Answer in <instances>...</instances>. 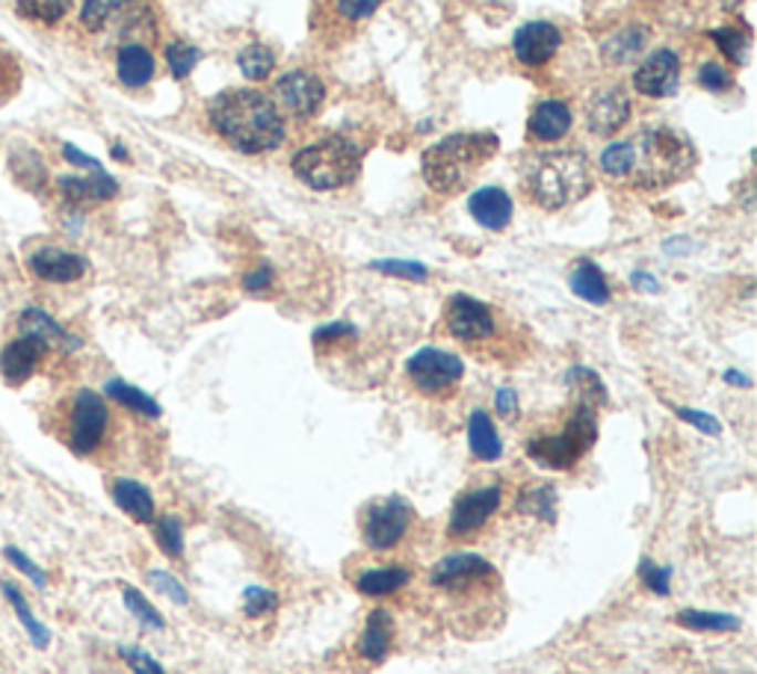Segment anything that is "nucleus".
<instances>
[{
  "mask_svg": "<svg viewBox=\"0 0 757 674\" xmlns=\"http://www.w3.org/2000/svg\"><path fill=\"white\" fill-rule=\"evenodd\" d=\"M426 589L456 628H483L486 621H500V571L479 553L459 550L442 557L426 577Z\"/></svg>",
  "mask_w": 757,
  "mask_h": 674,
  "instance_id": "nucleus-1",
  "label": "nucleus"
},
{
  "mask_svg": "<svg viewBox=\"0 0 757 674\" xmlns=\"http://www.w3.org/2000/svg\"><path fill=\"white\" fill-rule=\"evenodd\" d=\"M208 122L240 154H267L284 143V116L258 90H226L208 104Z\"/></svg>",
  "mask_w": 757,
  "mask_h": 674,
  "instance_id": "nucleus-2",
  "label": "nucleus"
},
{
  "mask_svg": "<svg viewBox=\"0 0 757 674\" xmlns=\"http://www.w3.org/2000/svg\"><path fill=\"white\" fill-rule=\"evenodd\" d=\"M523 196L545 210H562L592 193V166L580 152L536 154L523 163Z\"/></svg>",
  "mask_w": 757,
  "mask_h": 674,
  "instance_id": "nucleus-3",
  "label": "nucleus"
},
{
  "mask_svg": "<svg viewBox=\"0 0 757 674\" xmlns=\"http://www.w3.org/2000/svg\"><path fill=\"white\" fill-rule=\"evenodd\" d=\"M631 175L636 187L660 189L684 180L695 166V148L684 134L672 127H645L628 139Z\"/></svg>",
  "mask_w": 757,
  "mask_h": 674,
  "instance_id": "nucleus-4",
  "label": "nucleus"
},
{
  "mask_svg": "<svg viewBox=\"0 0 757 674\" xmlns=\"http://www.w3.org/2000/svg\"><path fill=\"white\" fill-rule=\"evenodd\" d=\"M598 438V405L589 400H578L571 412L550 429L532 432L527 438V456L539 468L571 470L587 459V453L595 447Z\"/></svg>",
  "mask_w": 757,
  "mask_h": 674,
  "instance_id": "nucleus-5",
  "label": "nucleus"
},
{
  "mask_svg": "<svg viewBox=\"0 0 757 674\" xmlns=\"http://www.w3.org/2000/svg\"><path fill=\"white\" fill-rule=\"evenodd\" d=\"M500 148L495 134H453L424 152V180L435 193H459Z\"/></svg>",
  "mask_w": 757,
  "mask_h": 674,
  "instance_id": "nucleus-6",
  "label": "nucleus"
},
{
  "mask_svg": "<svg viewBox=\"0 0 757 674\" xmlns=\"http://www.w3.org/2000/svg\"><path fill=\"white\" fill-rule=\"evenodd\" d=\"M444 332L450 334L453 341L468 346L477 355H491V359H504V352L515 343V334L504 329L500 311L468 293H456L447 299L442 314Z\"/></svg>",
  "mask_w": 757,
  "mask_h": 674,
  "instance_id": "nucleus-7",
  "label": "nucleus"
},
{
  "mask_svg": "<svg viewBox=\"0 0 757 674\" xmlns=\"http://www.w3.org/2000/svg\"><path fill=\"white\" fill-rule=\"evenodd\" d=\"M361 148L346 136H323L293 157V172L311 189L350 187L361 172Z\"/></svg>",
  "mask_w": 757,
  "mask_h": 674,
  "instance_id": "nucleus-8",
  "label": "nucleus"
},
{
  "mask_svg": "<svg viewBox=\"0 0 757 674\" xmlns=\"http://www.w3.org/2000/svg\"><path fill=\"white\" fill-rule=\"evenodd\" d=\"M415 527V506L403 495L378 497L361 512V541L370 553H391V550L403 548Z\"/></svg>",
  "mask_w": 757,
  "mask_h": 674,
  "instance_id": "nucleus-9",
  "label": "nucleus"
},
{
  "mask_svg": "<svg viewBox=\"0 0 757 674\" xmlns=\"http://www.w3.org/2000/svg\"><path fill=\"white\" fill-rule=\"evenodd\" d=\"M110 423H113V414H110L107 400L90 387H81L65 412V444L74 456H95L107 444Z\"/></svg>",
  "mask_w": 757,
  "mask_h": 674,
  "instance_id": "nucleus-10",
  "label": "nucleus"
},
{
  "mask_svg": "<svg viewBox=\"0 0 757 674\" xmlns=\"http://www.w3.org/2000/svg\"><path fill=\"white\" fill-rule=\"evenodd\" d=\"M385 0H314L308 28L325 48L350 42L359 28H364Z\"/></svg>",
  "mask_w": 757,
  "mask_h": 674,
  "instance_id": "nucleus-11",
  "label": "nucleus"
},
{
  "mask_svg": "<svg viewBox=\"0 0 757 674\" xmlns=\"http://www.w3.org/2000/svg\"><path fill=\"white\" fill-rule=\"evenodd\" d=\"M406 379L426 400H450L465 379V364L456 352L424 346L406 361Z\"/></svg>",
  "mask_w": 757,
  "mask_h": 674,
  "instance_id": "nucleus-12",
  "label": "nucleus"
},
{
  "mask_svg": "<svg viewBox=\"0 0 757 674\" xmlns=\"http://www.w3.org/2000/svg\"><path fill=\"white\" fill-rule=\"evenodd\" d=\"M504 506V483H488L483 488H468L456 497L447 521V536L456 541L474 539L488 527L497 509Z\"/></svg>",
  "mask_w": 757,
  "mask_h": 674,
  "instance_id": "nucleus-13",
  "label": "nucleus"
},
{
  "mask_svg": "<svg viewBox=\"0 0 757 674\" xmlns=\"http://www.w3.org/2000/svg\"><path fill=\"white\" fill-rule=\"evenodd\" d=\"M325 86L314 72L308 69H290L272 83V104L279 107V113L293 118H311L317 116V110L323 107Z\"/></svg>",
  "mask_w": 757,
  "mask_h": 674,
  "instance_id": "nucleus-14",
  "label": "nucleus"
},
{
  "mask_svg": "<svg viewBox=\"0 0 757 674\" xmlns=\"http://www.w3.org/2000/svg\"><path fill=\"white\" fill-rule=\"evenodd\" d=\"M631 118V98L622 86H601L587 98V125L592 134H619Z\"/></svg>",
  "mask_w": 757,
  "mask_h": 674,
  "instance_id": "nucleus-15",
  "label": "nucleus"
},
{
  "mask_svg": "<svg viewBox=\"0 0 757 674\" xmlns=\"http://www.w3.org/2000/svg\"><path fill=\"white\" fill-rule=\"evenodd\" d=\"M45 341H39L33 334H19L15 341H10L0 352V376L12 387H21L30 382V376L42 367V361L48 359Z\"/></svg>",
  "mask_w": 757,
  "mask_h": 674,
  "instance_id": "nucleus-16",
  "label": "nucleus"
},
{
  "mask_svg": "<svg viewBox=\"0 0 757 674\" xmlns=\"http://www.w3.org/2000/svg\"><path fill=\"white\" fill-rule=\"evenodd\" d=\"M562 48V33H559L557 24L550 21H530L523 24L512 39V51L515 60L527 69H541L548 65L557 51Z\"/></svg>",
  "mask_w": 757,
  "mask_h": 674,
  "instance_id": "nucleus-17",
  "label": "nucleus"
},
{
  "mask_svg": "<svg viewBox=\"0 0 757 674\" xmlns=\"http://www.w3.org/2000/svg\"><path fill=\"white\" fill-rule=\"evenodd\" d=\"M681 83V60L675 51L660 48L636 69L633 74V90L645 98H668Z\"/></svg>",
  "mask_w": 757,
  "mask_h": 674,
  "instance_id": "nucleus-18",
  "label": "nucleus"
},
{
  "mask_svg": "<svg viewBox=\"0 0 757 674\" xmlns=\"http://www.w3.org/2000/svg\"><path fill=\"white\" fill-rule=\"evenodd\" d=\"M28 270L48 284H72L86 276L90 263L83 261L81 255L65 252L60 246H42L28 258Z\"/></svg>",
  "mask_w": 757,
  "mask_h": 674,
  "instance_id": "nucleus-19",
  "label": "nucleus"
},
{
  "mask_svg": "<svg viewBox=\"0 0 757 674\" xmlns=\"http://www.w3.org/2000/svg\"><path fill=\"white\" fill-rule=\"evenodd\" d=\"M394 636H397V621L385 606L370 610L367 621H364V633L359 639V656L367 660L370 665L385 663L394 647Z\"/></svg>",
  "mask_w": 757,
  "mask_h": 674,
  "instance_id": "nucleus-20",
  "label": "nucleus"
},
{
  "mask_svg": "<svg viewBox=\"0 0 757 674\" xmlns=\"http://www.w3.org/2000/svg\"><path fill=\"white\" fill-rule=\"evenodd\" d=\"M56 189L60 196L69 201L72 207L83 205H98V201H110V198L118 193V184L110 178L107 172H92L90 178H77V175H63L56 180Z\"/></svg>",
  "mask_w": 757,
  "mask_h": 674,
  "instance_id": "nucleus-21",
  "label": "nucleus"
},
{
  "mask_svg": "<svg viewBox=\"0 0 757 674\" xmlns=\"http://www.w3.org/2000/svg\"><path fill=\"white\" fill-rule=\"evenodd\" d=\"M571 125H574V116L566 101H541L527 122V136L532 143H557L571 131Z\"/></svg>",
  "mask_w": 757,
  "mask_h": 674,
  "instance_id": "nucleus-22",
  "label": "nucleus"
},
{
  "mask_svg": "<svg viewBox=\"0 0 757 674\" xmlns=\"http://www.w3.org/2000/svg\"><path fill=\"white\" fill-rule=\"evenodd\" d=\"M470 216L477 219L488 231H504L506 225L512 222V198L500 187H483L477 189L468 201Z\"/></svg>",
  "mask_w": 757,
  "mask_h": 674,
  "instance_id": "nucleus-23",
  "label": "nucleus"
},
{
  "mask_svg": "<svg viewBox=\"0 0 757 674\" xmlns=\"http://www.w3.org/2000/svg\"><path fill=\"white\" fill-rule=\"evenodd\" d=\"M412 583V568L406 566H382V568H364L355 574L352 585L359 589L364 598H391V594L403 592Z\"/></svg>",
  "mask_w": 757,
  "mask_h": 674,
  "instance_id": "nucleus-24",
  "label": "nucleus"
},
{
  "mask_svg": "<svg viewBox=\"0 0 757 674\" xmlns=\"http://www.w3.org/2000/svg\"><path fill=\"white\" fill-rule=\"evenodd\" d=\"M110 495H113V504H116L118 509L131 518V521L154 523L157 506H154V497H152V491H148V486L136 483V479L118 477V479H113Z\"/></svg>",
  "mask_w": 757,
  "mask_h": 674,
  "instance_id": "nucleus-25",
  "label": "nucleus"
},
{
  "mask_svg": "<svg viewBox=\"0 0 757 674\" xmlns=\"http://www.w3.org/2000/svg\"><path fill=\"white\" fill-rule=\"evenodd\" d=\"M154 69L157 65H154L152 51L139 45V42H127V45L118 48L116 74L127 90H143V86H148L154 77Z\"/></svg>",
  "mask_w": 757,
  "mask_h": 674,
  "instance_id": "nucleus-26",
  "label": "nucleus"
},
{
  "mask_svg": "<svg viewBox=\"0 0 757 674\" xmlns=\"http://www.w3.org/2000/svg\"><path fill=\"white\" fill-rule=\"evenodd\" d=\"M19 329L21 334H33L39 341H45L48 346H60V350H77L81 346V341L65 332L63 325L42 308H24L19 317Z\"/></svg>",
  "mask_w": 757,
  "mask_h": 674,
  "instance_id": "nucleus-27",
  "label": "nucleus"
},
{
  "mask_svg": "<svg viewBox=\"0 0 757 674\" xmlns=\"http://www.w3.org/2000/svg\"><path fill=\"white\" fill-rule=\"evenodd\" d=\"M468 447L479 462H497L504 456V440L497 435L488 412H483V408L470 412L468 417Z\"/></svg>",
  "mask_w": 757,
  "mask_h": 674,
  "instance_id": "nucleus-28",
  "label": "nucleus"
},
{
  "mask_svg": "<svg viewBox=\"0 0 757 674\" xmlns=\"http://www.w3.org/2000/svg\"><path fill=\"white\" fill-rule=\"evenodd\" d=\"M571 290L589 305H606L610 302V284H606L601 267L592 261H580L571 270Z\"/></svg>",
  "mask_w": 757,
  "mask_h": 674,
  "instance_id": "nucleus-29",
  "label": "nucleus"
},
{
  "mask_svg": "<svg viewBox=\"0 0 757 674\" xmlns=\"http://www.w3.org/2000/svg\"><path fill=\"white\" fill-rule=\"evenodd\" d=\"M0 592H3V598L10 601V606L15 610V615H19V621H21V628L28 630V636H30V642L39 647V651H45L48 645H51V630L42 624V621L33 615V610H30V603H28V598L19 592V585H12L10 580H3L0 583Z\"/></svg>",
  "mask_w": 757,
  "mask_h": 674,
  "instance_id": "nucleus-30",
  "label": "nucleus"
},
{
  "mask_svg": "<svg viewBox=\"0 0 757 674\" xmlns=\"http://www.w3.org/2000/svg\"><path fill=\"white\" fill-rule=\"evenodd\" d=\"M104 394H107L113 403L122 405V408L139 414V417H148V421H157L163 414L160 405L154 403L152 396L145 394V391H139V387L127 385L122 379H110L107 385H104Z\"/></svg>",
  "mask_w": 757,
  "mask_h": 674,
  "instance_id": "nucleus-31",
  "label": "nucleus"
},
{
  "mask_svg": "<svg viewBox=\"0 0 757 674\" xmlns=\"http://www.w3.org/2000/svg\"><path fill=\"white\" fill-rule=\"evenodd\" d=\"M515 509H518V515H532L539 521L553 523L557 521V488L548 486V483L523 488V495H518Z\"/></svg>",
  "mask_w": 757,
  "mask_h": 674,
  "instance_id": "nucleus-32",
  "label": "nucleus"
},
{
  "mask_svg": "<svg viewBox=\"0 0 757 674\" xmlns=\"http://www.w3.org/2000/svg\"><path fill=\"white\" fill-rule=\"evenodd\" d=\"M675 624L695 633H730L739 628L737 615L728 612H707V610H681L675 615Z\"/></svg>",
  "mask_w": 757,
  "mask_h": 674,
  "instance_id": "nucleus-33",
  "label": "nucleus"
},
{
  "mask_svg": "<svg viewBox=\"0 0 757 674\" xmlns=\"http://www.w3.org/2000/svg\"><path fill=\"white\" fill-rule=\"evenodd\" d=\"M642 48H645V33L640 28H628L615 33L613 39H606L604 60L610 65H628L642 54Z\"/></svg>",
  "mask_w": 757,
  "mask_h": 674,
  "instance_id": "nucleus-34",
  "label": "nucleus"
},
{
  "mask_svg": "<svg viewBox=\"0 0 757 674\" xmlns=\"http://www.w3.org/2000/svg\"><path fill=\"white\" fill-rule=\"evenodd\" d=\"M131 3H134V0H83L81 24L90 30V33H101L107 24H113V19H118Z\"/></svg>",
  "mask_w": 757,
  "mask_h": 674,
  "instance_id": "nucleus-35",
  "label": "nucleus"
},
{
  "mask_svg": "<svg viewBox=\"0 0 757 674\" xmlns=\"http://www.w3.org/2000/svg\"><path fill=\"white\" fill-rule=\"evenodd\" d=\"M10 172L12 178L19 180L21 187L28 189H42L48 180V172L42 166V157L37 152H15L10 157Z\"/></svg>",
  "mask_w": 757,
  "mask_h": 674,
  "instance_id": "nucleus-36",
  "label": "nucleus"
},
{
  "mask_svg": "<svg viewBox=\"0 0 757 674\" xmlns=\"http://www.w3.org/2000/svg\"><path fill=\"white\" fill-rule=\"evenodd\" d=\"M237 63H240V72H243L249 81H267L272 74V69H276V56H272V51L267 45L252 42V45H246L243 51L237 54Z\"/></svg>",
  "mask_w": 757,
  "mask_h": 674,
  "instance_id": "nucleus-37",
  "label": "nucleus"
},
{
  "mask_svg": "<svg viewBox=\"0 0 757 674\" xmlns=\"http://www.w3.org/2000/svg\"><path fill=\"white\" fill-rule=\"evenodd\" d=\"M74 0H15V7L24 19L42 21V24H56L72 10Z\"/></svg>",
  "mask_w": 757,
  "mask_h": 674,
  "instance_id": "nucleus-38",
  "label": "nucleus"
},
{
  "mask_svg": "<svg viewBox=\"0 0 757 674\" xmlns=\"http://www.w3.org/2000/svg\"><path fill=\"white\" fill-rule=\"evenodd\" d=\"M154 541L169 559L184 557V523L175 515H166L154 523Z\"/></svg>",
  "mask_w": 757,
  "mask_h": 674,
  "instance_id": "nucleus-39",
  "label": "nucleus"
},
{
  "mask_svg": "<svg viewBox=\"0 0 757 674\" xmlns=\"http://www.w3.org/2000/svg\"><path fill=\"white\" fill-rule=\"evenodd\" d=\"M122 598H125V606H127V612L134 615L143 628H148V630H163L166 628V621H163V615L157 610H154V603L145 598L139 589H134V585H125L122 589Z\"/></svg>",
  "mask_w": 757,
  "mask_h": 674,
  "instance_id": "nucleus-40",
  "label": "nucleus"
},
{
  "mask_svg": "<svg viewBox=\"0 0 757 674\" xmlns=\"http://www.w3.org/2000/svg\"><path fill=\"white\" fill-rule=\"evenodd\" d=\"M711 39L719 45V51L728 56L730 63H737V65L746 63L748 42H751L748 33H743V30H737V28H722V30H713Z\"/></svg>",
  "mask_w": 757,
  "mask_h": 674,
  "instance_id": "nucleus-41",
  "label": "nucleus"
},
{
  "mask_svg": "<svg viewBox=\"0 0 757 674\" xmlns=\"http://www.w3.org/2000/svg\"><path fill=\"white\" fill-rule=\"evenodd\" d=\"M601 172L613 180H622L631 175V145H628V139L604 148V154H601Z\"/></svg>",
  "mask_w": 757,
  "mask_h": 674,
  "instance_id": "nucleus-42",
  "label": "nucleus"
},
{
  "mask_svg": "<svg viewBox=\"0 0 757 674\" xmlns=\"http://www.w3.org/2000/svg\"><path fill=\"white\" fill-rule=\"evenodd\" d=\"M166 63H169L172 74H175L178 81H184V77L196 69V63H199V48L189 45V42H172V45L166 48Z\"/></svg>",
  "mask_w": 757,
  "mask_h": 674,
  "instance_id": "nucleus-43",
  "label": "nucleus"
},
{
  "mask_svg": "<svg viewBox=\"0 0 757 674\" xmlns=\"http://www.w3.org/2000/svg\"><path fill=\"white\" fill-rule=\"evenodd\" d=\"M279 610V594L263 589V585H252L243 592V612L249 619H263L270 612Z\"/></svg>",
  "mask_w": 757,
  "mask_h": 674,
  "instance_id": "nucleus-44",
  "label": "nucleus"
},
{
  "mask_svg": "<svg viewBox=\"0 0 757 674\" xmlns=\"http://www.w3.org/2000/svg\"><path fill=\"white\" fill-rule=\"evenodd\" d=\"M148 583H152L160 594H166L172 603H178V606H187L189 603V592L184 589V583H180L178 577L169 574V571L152 568V571H148Z\"/></svg>",
  "mask_w": 757,
  "mask_h": 674,
  "instance_id": "nucleus-45",
  "label": "nucleus"
},
{
  "mask_svg": "<svg viewBox=\"0 0 757 674\" xmlns=\"http://www.w3.org/2000/svg\"><path fill=\"white\" fill-rule=\"evenodd\" d=\"M640 580L642 585H645L649 592L657 594V598H668V594H672V585H668V580H672V568L654 566L649 557L640 562Z\"/></svg>",
  "mask_w": 757,
  "mask_h": 674,
  "instance_id": "nucleus-46",
  "label": "nucleus"
},
{
  "mask_svg": "<svg viewBox=\"0 0 757 674\" xmlns=\"http://www.w3.org/2000/svg\"><path fill=\"white\" fill-rule=\"evenodd\" d=\"M370 270L385 272V276H394V279H408V281H426L429 279V270L424 263L415 261H373Z\"/></svg>",
  "mask_w": 757,
  "mask_h": 674,
  "instance_id": "nucleus-47",
  "label": "nucleus"
},
{
  "mask_svg": "<svg viewBox=\"0 0 757 674\" xmlns=\"http://www.w3.org/2000/svg\"><path fill=\"white\" fill-rule=\"evenodd\" d=\"M118 656L125 660L127 668H131L134 674H166V668H163V665L157 663L148 651H143V647L122 645L118 647Z\"/></svg>",
  "mask_w": 757,
  "mask_h": 674,
  "instance_id": "nucleus-48",
  "label": "nucleus"
},
{
  "mask_svg": "<svg viewBox=\"0 0 757 674\" xmlns=\"http://www.w3.org/2000/svg\"><path fill=\"white\" fill-rule=\"evenodd\" d=\"M3 557H7V562H10L12 568H19L21 574L30 577V580H33V583H37L39 589H45V585H48V571H45V568H39L37 562H33V559H30L28 553H24V550L7 548V550H3Z\"/></svg>",
  "mask_w": 757,
  "mask_h": 674,
  "instance_id": "nucleus-49",
  "label": "nucleus"
},
{
  "mask_svg": "<svg viewBox=\"0 0 757 674\" xmlns=\"http://www.w3.org/2000/svg\"><path fill=\"white\" fill-rule=\"evenodd\" d=\"M698 81H702L704 90H711V92H725L734 86V77H730L728 69L719 63H704Z\"/></svg>",
  "mask_w": 757,
  "mask_h": 674,
  "instance_id": "nucleus-50",
  "label": "nucleus"
},
{
  "mask_svg": "<svg viewBox=\"0 0 757 674\" xmlns=\"http://www.w3.org/2000/svg\"><path fill=\"white\" fill-rule=\"evenodd\" d=\"M677 417L686 423H693L695 429H702L704 435H719L722 426L719 421L713 417V414H704V412H695V408H677Z\"/></svg>",
  "mask_w": 757,
  "mask_h": 674,
  "instance_id": "nucleus-51",
  "label": "nucleus"
},
{
  "mask_svg": "<svg viewBox=\"0 0 757 674\" xmlns=\"http://www.w3.org/2000/svg\"><path fill=\"white\" fill-rule=\"evenodd\" d=\"M495 408L500 417H512L515 408H518V394H515L512 387H500L495 394Z\"/></svg>",
  "mask_w": 757,
  "mask_h": 674,
  "instance_id": "nucleus-52",
  "label": "nucleus"
},
{
  "mask_svg": "<svg viewBox=\"0 0 757 674\" xmlns=\"http://www.w3.org/2000/svg\"><path fill=\"white\" fill-rule=\"evenodd\" d=\"M270 281H272V270L270 267H261V270H255L246 276L243 288L249 290V293H261V290L270 288Z\"/></svg>",
  "mask_w": 757,
  "mask_h": 674,
  "instance_id": "nucleus-53",
  "label": "nucleus"
},
{
  "mask_svg": "<svg viewBox=\"0 0 757 674\" xmlns=\"http://www.w3.org/2000/svg\"><path fill=\"white\" fill-rule=\"evenodd\" d=\"M63 154H65V160H69V163H74V166H83V169L101 172L98 160H92L90 154L77 152V148H74V145H69V143H65V145H63Z\"/></svg>",
  "mask_w": 757,
  "mask_h": 674,
  "instance_id": "nucleus-54",
  "label": "nucleus"
},
{
  "mask_svg": "<svg viewBox=\"0 0 757 674\" xmlns=\"http://www.w3.org/2000/svg\"><path fill=\"white\" fill-rule=\"evenodd\" d=\"M633 284H636V288H642V290H649V293H657L660 290V284L651 279L649 272H636V276H633Z\"/></svg>",
  "mask_w": 757,
  "mask_h": 674,
  "instance_id": "nucleus-55",
  "label": "nucleus"
},
{
  "mask_svg": "<svg viewBox=\"0 0 757 674\" xmlns=\"http://www.w3.org/2000/svg\"><path fill=\"white\" fill-rule=\"evenodd\" d=\"M725 382H730V385H739V387H751V379L748 376H743V373H725Z\"/></svg>",
  "mask_w": 757,
  "mask_h": 674,
  "instance_id": "nucleus-56",
  "label": "nucleus"
},
{
  "mask_svg": "<svg viewBox=\"0 0 757 674\" xmlns=\"http://www.w3.org/2000/svg\"><path fill=\"white\" fill-rule=\"evenodd\" d=\"M739 3H746V0H722V7H725V10H737Z\"/></svg>",
  "mask_w": 757,
  "mask_h": 674,
  "instance_id": "nucleus-57",
  "label": "nucleus"
},
{
  "mask_svg": "<svg viewBox=\"0 0 757 674\" xmlns=\"http://www.w3.org/2000/svg\"><path fill=\"white\" fill-rule=\"evenodd\" d=\"M113 157H118V160H125L127 152H125V148H122V145H113Z\"/></svg>",
  "mask_w": 757,
  "mask_h": 674,
  "instance_id": "nucleus-58",
  "label": "nucleus"
}]
</instances>
